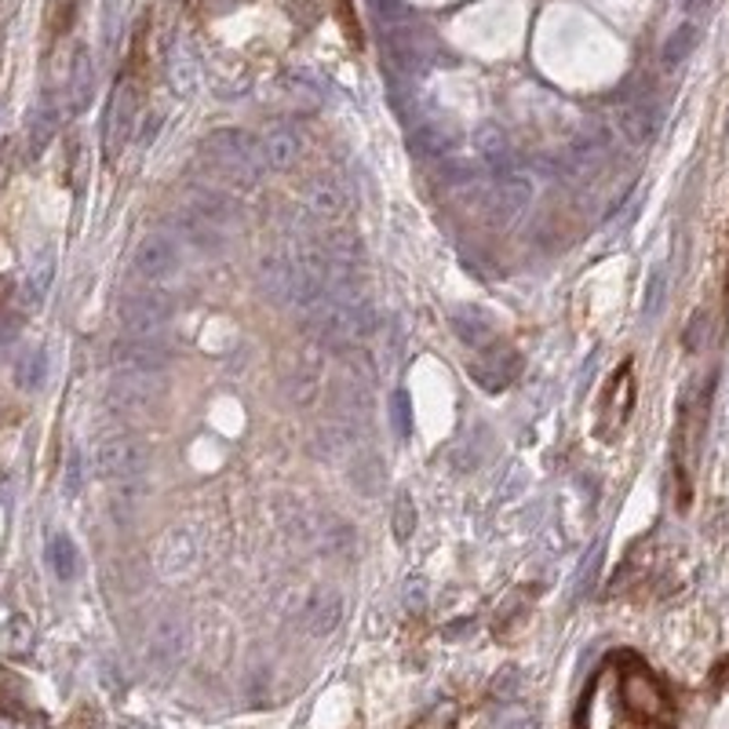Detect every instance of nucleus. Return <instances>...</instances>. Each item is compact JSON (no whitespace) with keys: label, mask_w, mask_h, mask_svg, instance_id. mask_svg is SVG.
I'll list each match as a JSON object with an SVG mask.
<instances>
[{"label":"nucleus","mask_w":729,"mask_h":729,"mask_svg":"<svg viewBox=\"0 0 729 729\" xmlns=\"http://www.w3.org/2000/svg\"><path fill=\"white\" fill-rule=\"evenodd\" d=\"M201 157L215 176L231 179L234 187H252L267 168L263 143L256 136L242 132V128H215V132H209L201 139Z\"/></svg>","instance_id":"nucleus-1"},{"label":"nucleus","mask_w":729,"mask_h":729,"mask_svg":"<svg viewBox=\"0 0 729 729\" xmlns=\"http://www.w3.org/2000/svg\"><path fill=\"white\" fill-rule=\"evenodd\" d=\"M314 340H318L325 351H354L365 340H373L376 332V310L368 307V299H332L318 318L307 321Z\"/></svg>","instance_id":"nucleus-2"},{"label":"nucleus","mask_w":729,"mask_h":729,"mask_svg":"<svg viewBox=\"0 0 729 729\" xmlns=\"http://www.w3.org/2000/svg\"><path fill=\"white\" fill-rule=\"evenodd\" d=\"M616 696L620 704H624V712L635 715L638 722H660V718L671 715L668 690H663L657 674H652L646 663H638L635 657H627L624 671H616Z\"/></svg>","instance_id":"nucleus-3"},{"label":"nucleus","mask_w":729,"mask_h":729,"mask_svg":"<svg viewBox=\"0 0 729 729\" xmlns=\"http://www.w3.org/2000/svg\"><path fill=\"white\" fill-rule=\"evenodd\" d=\"M95 471L103 482L139 485L150 471V445L136 434H114L95 449Z\"/></svg>","instance_id":"nucleus-4"},{"label":"nucleus","mask_w":729,"mask_h":729,"mask_svg":"<svg viewBox=\"0 0 729 729\" xmlns=\"http://www.w3.org/2000/svg\"><path fill=\"white\" fill-rule=\"evenodd\" d=\"M132 270L139 281H146L150 289H161L168 285V281H176L183 274V248L176 237L168 234H146L143 242L136 245V256H132Z\"/></svg>","instance_id":"nucleus-5"},{"label":"nucleus","mask_w":729,"mask_h":729,"mask_svg":"<svg viewBox=\"0 0 729 729\" xmlns=\"http://www.w3.org/2000/svg\"><path fill=\"white\" fill-rule=\"evenodd\" d=\"M139 103H143V92H139L136 78H125L110 95V110H106L103 125V154L106 161H117L121 150L132 143L136 121H139Z\"/></svg>","instance_id":"nucleus-6"},{"label":"nucleus","mask_w":729,"mask_h":729,"mask_svg":"<svg viewBox=\"0 0 729 729\" xmlns=\"http://www.w3.org/2000/svg\"><path fill=\"white\" fill-rule=\"evenodd\" d=\"M121 329L125 336H143V340H165L168 325H172V303L161 296L157 289L146 292H128L121 299Z\"/></svg>","instance_id":"nucleus-7"},{"label":"nucleus","mask_w":729,"mask_h":729,"mask_svg":"<svg viewBox=\"0 0 729 729\" xmlns=\"http://www.w3.org/2000/svg\"><path fill=\"white\" fill-rule=\"evenodd\" d=\"M321 365H325V346L318 340L303 343L296 357L285 362V373H281V387H285V398L292 405L299 409H310L314 401L321 398V387H325V376H321Z\"/></svg>","instance_id":"nucleus-8"},{"label":"nucleus","mask_w":729,"mask_h":729,"mask_svg":"<svg viewBox=\"0 0 729 729\" xmlns=\"http://www.w3.org/2000/svg\"><path fill=\"white\" fill-rule=\"evenodd\" d=\"M532 201V179L521 168H504L493 187L482 190V209L496 226H510L521 220Z\"/></svg>","instance_id":"nucleus-9"},{"label":"nucleus","mask_w":729,"mask_h":729,"mask_svg":"<svg viewBox=\"0 0 729 729\" xmlns=\"http://www.w3.org/2000/svg\"><path fill=\"white\" fill-rule=\"evenodd\" d=\"M518 373H521V354L510 343H499V340L482 346L474 362L467 365V376H471L482 390H489V395L507 390L518 379Z\"/></svg>","instance_id":"nucleus-10"},{"label":"nucleus","mask_w":729,"mask_h":729,"mask_svg":"<svg viewBox=\"0 0 729 729\" xmlns=\"http://www.w3.org/2000/svg\"><path fill=\"white\" fill-rule=\"evenodd\" d=\"M110 365L114 373H165L168 368V346L165 340H143V336H125L114 343L110 351Z\"/></svg>","instance_id":"nucleus-11"},{"label":"nucleus","mask_w":729,"mask_h":729,"mask_svg":"<svg viewBox=\"0 0 729 729\" xmlns=\"http://www.w3.org/2000/svg\"><path fill=\"white\" fill-rule=\"evenodd\" d=\"M179 215H187V220L209 226V231H215V234H223L226 226L234 223L237 212H234V201L226 198V193L209 190V187H190V190H183V198H179Z\"/></svg>","instance_id":"nucleus-12"},{"label":"nucleus","mask_w":729,"mask_h":729,"mask_svg":"<svg viewBox=\"0 0 729 729\" xmlns=\"http://www.w3.org/2000/svg\"><path fill=\"white\" fill-rule=\"evenodd\" d=\"M605 157H609V136H605V132H591V136L573 139V143L565 146L558 168H562L569 179L587 183V179H595L598 172H602Z\"/></svg>","instance_id":"nucleus-13"},{"label":"nucleus","mask_w":729,"mask_h":729,"mask_svg":"<svg viewBox=\"0 0 729 729\" xmlns=\"http://www.w3.org/2000/svg\"><path fill=\"white\" fill-rule=\"evenodd\" d=\"M635 409V373H631V362L620 365V373L609 379L605 401H602V438H616L624 431V423Z\"/></svg>","instance_id":"nucleus-14"},{"label":"nucleus","mask_w":729,"mask_h":729,"mask_svg":"<svg viewBox=\"0 0 729 729\" xmlns=\"http://www.w3.org/2000/svg\"><path fill=\"white\" fill-rule=\"evenodd\" d=\"M307 209L318 215L321 223H340L351 215V193H346L343 183H336L332 176H314L307 183Z\"/></svg>","instance_id":"nucleus-15"},{"label":"nucleus","mask_w":729,"mask_h":729,"mask_svg":"<svg viewBox=\"0 0 729 729\" xmlns=\"http://www.w3.org/2000/svg\"><path fill=\"white\" fill-rule=\"evenodd\" d=\"M193 562H198V540H193V532L187 526H176L172 532H165V540H161V548H157L161 573L179 576V573H187Z\"/></svg>","instance_id":"nucleus-16"},{"label":"nucleus","mask_w":729,"mask_h":729,"mask_svg":"<svg viewBox=\"0 0 729 729\" xmlns=\"http://www.w3.org/2000/svg\"><path fill=\"white\" fill-rule=\"evenodd\" d=\"M263 143V157H267V168H274V172H292L299 165V157H303V139H299V132L296 128H289V125H278V128H270V132L259 139Z\"/></svg>","instance_id":"nucleus-17"},{"label":"nucleus","mask_w":729,"mask_h":729,"mask_svg":"<svg viewBox=\"0 0 729 729\" xmlns=\"http://www.w3.org/2000/svg\"><path fill=\"white\" fill-rule=\"evenodd\" d=\"M449 321H452V332L460 336L463 343L478 346V351L496 343V318L485 307H456L449 314Z\"/></svg>","instance_id":"nucleus-18"},{"label":"nucleus","mask_w":729,"mask_h":729,"mask_svg":"<svg viewBox=\"0 0 729 729\" xmlns=\"http://www.w3.org/2000/svg\"><path fill=\"white\" fill-rule=\"evenodd\" d=\"M613 132L624 139L627 146H646L657 136V117L649 114L646 103H624L616 106V125Z\"/></svg>","instance_id":"nucleus-19"},{"label":"nucleus","mask_w":729,"mask_h":729,"mask_svg":"<svg viewBox=\"0 0 729 729\" xmlns=\"http://www.w3.org/2000/svg\"><path fill=\"white\" fill-rule=\"evenodd\" d=\"M183 646H187V624L179 616H165L150 638V663L157 668H172L183 657Z\"/></svg>","instance_id":"nucleus-20"},{"label":"nucleus","mask_w":729,"mask_h":729,"mask_svg":"<svg viewBox=\"0 0 729 729\" xmlns=\"http://www.w3.org/2000/svg\"><path fill=\"white\" fill-rule=\"evenodd\" d=\"M59 136V110L51 99H40V106L30 117V157H40L51 139Z\"/></svg>","instance_id":"nucleus-21"},{"label":"nucleus","mask_w":729,"mask_h":729,"mask_svg":"<svg viewBox=\"0 0 729 729\" xmlns=\"http://www.w3.org/2000/svg\"><path fill=\"white\" fill-rule=\"evenodd\" d=\"M474 146H478V154H482L485 165H493L496 172L515 168V165H510V146H507V136L499 132L496 125H485L482 132L474 136Z\"/></svg>","instance_id":"nucleus-22"},{"label":"nucleus","mask_w":729,"mask_h":729,"mask_svg":"<svg viewBox=\"0 0 729 729\" xmlns=\"http://www.w3.org/2000/svg\"><path fill=\"white\" fill-rule=\"evenodd\" d=\"M92 89H95L92 59H89V51H78V59H73V81H70V110L73 114H81L84 106L92 103Z\"/></svg>","instance_id":"nucleus-23"},{"label":"nucleus","mask_w":729,"mask_h":729,"mask_svg":"<svg viewBox=\"0 0 729 729\" xmlns=\"http://www.w3.org/2000/svg\"><path fill=\"white\" fill-rule=\"evenodd\" d=\"M340 620H343V602H340V595H321L318 602L310 605L307 627H310L318 638H325V635H332V631L340 627Z\"/></svg>","instance_id":"nucleus-24"},{"label":"nucleus","mask_w":729,"mask_h":729,"mask_svg":"<svg viewBox=\"0 0 729 729\" xmlns=\"http://www.w3.org/2000/svg\"><path fill=\"white\" fill-rule=\"evenodd\" d=\"M48 562H51V569H56L59 580H73V576H78V569H81L78 543H73L67 532L51 537V543H48Z\"/></svg>","instance_id":"nucleus-25"},{"label":"nucleus","mask_w":729,"mask_h":729,"mask_svg":"<svg viewBox=\"0 0 729 729\" xmlns=\"http://www.w3.org/2000/svg\"><path fill=\"white\" fill-rule=\"evenodd\" d=\"M0 712L12 718H30V704H26V682L19 679L15 671H0Z\"/></svg>","instance_id":"nucleus-26"},{"label":"nucleus","mask_w":729,"mask_h":729,"mask_svg":"<svg viewBox=\"0 0 729 729\" xmlns=\"http://www.w3.org/2000/svg\"><path fill=\"white\" fill-rule=\"evenodd\" d=\"M45 368H48L45 346H30V351L19 357V365H15V384L23 390H37L40 384H45Z\"/></svg>","instance_id":"nucleus-27"},{"label":"nucleus","mask_w":729,"mask_h":729,"mask_svg":"<svg viewBox=\"0 0 729 729\" xmlns=\"http://www.w3.org/2000/svg\"><path fill=\"white\" fill-rule=\"evenodd\" d=\"M452 132H445V125H420L412 132V150H420L423 157H445V150H452Z\"/></svg>","instance_id":"nucleus-28"},{"label":"nucleus","mask_w":729,"mask_h":729,"mask_svg":"<svg viewBox=\"0 0 729 729\" xmlns=\"http://www.w3.org/2000/svg\"><path fill=\"white\" fill-rule=\"evenodd\" d=\"M321 245L329 248V256L340 259V263H357V259H362V237L354 231H343V226H332Z\"/></svg>","instance_id":"nucleus-29"},{"label":"nucleus","mask_w":729,"mask_h":729,"mask_svg":"<svg viewBox=\"0 0 729 729\" xmlns=\"http://www.w3.org/2000/svg\"><path fill=\"white\" fill-rule=\"evenodd\" d=\"M390 521H395V537L401 543L412 540V532H416V504H412L409 493L395 496V515H390Z\"/></svg>","instance_id":"nucleus-30"},{"label":"nucleus","mask_w":729,"mask_h":729,"mask_svg":"<svg viewBox=\"0 0 729 729\" xmlns=\"http://www.w3.org/2000/svg\"><path fill=\"white\" fill-rule=\"evenodd\" d=\"M351 478H354V489H362V493L373 496L376 489L384 485V467H379V463L373 460V456H357V463H354Z\"/></svg>","instance_id":"nucleus-31"},{"label":"nucleus","mask_w":729,"mask_h":729,"mask_svg":"<svg viewBox=\"0 0 729 729\" xmlns=\"http://www.w3.org/2000/svg\"><path fill=\"white\" fill-rule=\"evenodd\" d=\"M704 325H707V314L701 310L690 321V329H685V351H701V346H704Z\"/></svg>","instance_id":"nucleus-32"},{"label":"nucleus","mask_w":729,"mask_h":729,"mask_svg":"<svg viewBox=\"0 0 729 729\" xmlns=\"http://www.w3.org/2000/svg\"><path fill=\"white\" fill-rule=\"evenodd\" d=\"M690 48H693V34H690V30H682L679 37H671V45H668V62H671V67H674V62H679Z\"/></svg>","instance_id":"nucleus-33"},{"label":"nucleus","mask_w":729,"mask_h":729,"mask_svg":"<svg viewBox=\"0 0 729 729\" xmlns=\"http://www.w3.org/2000/svg\"><path fill=\"white\" fill-rule=\"evenodd\" d=\"M78 489H81V456L73 452V456H70V474H67V493L73 496Z\"/></svg>","instance_id":"nucleus-34"},{"label":"nucleus","mask_w":729,"mask_h":729,"mask_svg":"<svg viewBox=\"0 0 729 729\" xmlns=\"http://www.w3.org/2000/svg\"><path fill=\"white\" fill-rule=\"evenodd\" d=\"M395 420H398V431L405 434L409 431V401H405V395H395Z\"/></svg>","instance_id":"nucleus-35"},{"label":"nucleus","mask_w":729,"mask_h":729,"mask_svg":"<svg viewBox=\"0 0 729 729\" xmlns=\"http://www.w3.org/2000/svg\"><path fill=\"white\" fill-rule=\"evenodd\" d=\"M8 299H12V278H0V314L8 310Z\"/></svg>","instance_id":"nucleus-36"},{"label":"nucleus","mask_w":729,"mask_h":729,"mask_svg":"<svg viewBox=\"0 0 729 729\" xmlns=\"http://www.w3.org/2000/svg\"><path fill=\"white\" fill-rule=\"evenodd\" d=\"M722 307H726V329H729V259H726V296H722Z\"/></svg>","instance_id":"nucleus-37"}]
</instances>
